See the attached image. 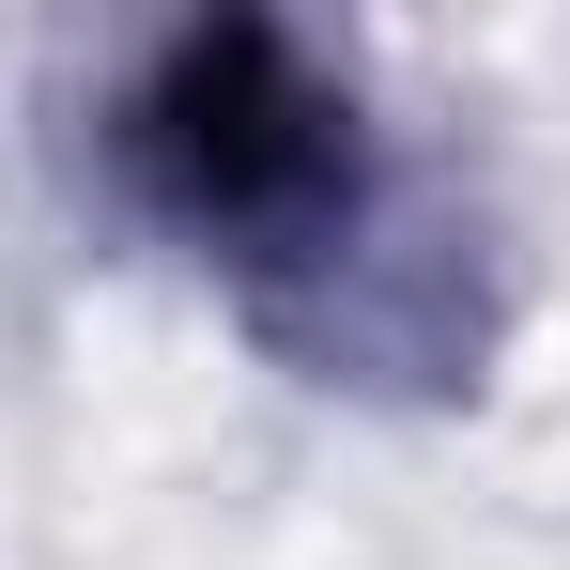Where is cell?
Segmentation results:
<instances>
[{"label": "cell", "mask_w": 570, "mask_h": 570, "mask_svg": "<svg viewBox=\"0 0 570 570\" xmlns=\"http://www.w3.org/2000/svg\"><path fill=\"white\" fill-rule=\"evenodd\" d=\"M108 186L247 293V324L340 385H448L478 355L463 247L401 186L355 78L278 16H186L108 94Z\"/></svg>", "instance_id": "1"}]
</instances>
